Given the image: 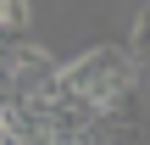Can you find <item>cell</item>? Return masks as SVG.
Returning a JSON list of instances; mask_svg holds the SVG:
<instances>
[{
  "instance_id": "6da1fadb",
  "label": "cell",
  "mask_w": 150,
  "mask_h": 145,
  "mask_svg": "<svg viewBox=\"0 0 150 145\" xmlns=\"http://www.w3.org/2000/svg\"><path fill=\"white\" fill-rule=\"evenodd\" d=\"M134 84H139V56L134 50H117V45H100V50L78 56L72 67H61V89L89 117L128 112L134 106Z\"/></svg>"
},
{
  "instance_id": "7a4b0ae2",
  "label": "cell",
  "mask_w": 150,
  "mask_h": 145,
  "mask_svg": "<svg viewBox=\"0 0 150 145\" xmlns=\"http://www.w3.org/2000/svg\"><path fill=\"white\" fill-rule=\"evenodd\" d=\"M28 28V6L22 0H0V39H17Z\"/></svg>"
}]
</instances>
